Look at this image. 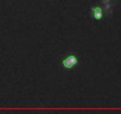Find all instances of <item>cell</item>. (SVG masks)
I'll return each mask as SVG.
<instances>
[{"label": "cell", "mask_w": 121, "mask_h": 114, "mask_svg": "<svg viewBox=\"0 0 121 114\" xmlns=\"http://www.w3.org/2000/svg\"><path fill=\"white\" fill-rule=\"evenodd\" d=\"M59 63H60V67H62L64 70H73V69L78 67L80 57H78V55H76L74 52H69V53L62 56Z\"/></svg>", "instance_id": "obj_1"}, {"label": "cell", "mask_w": 121, "mask_h": 114, "mask_svg": "<svg viewBox=\"0 0 121 114\" xmlns=\"http://www.w3.org/2000/svg\"><path fill=\"white\" fill-rule=\"evenodd\" d=\"M90 17L95 20H101L106 17V12L102 6H94L90 10Z\"/></svg>", "instance_id": "obj_2"}]
</instances>
